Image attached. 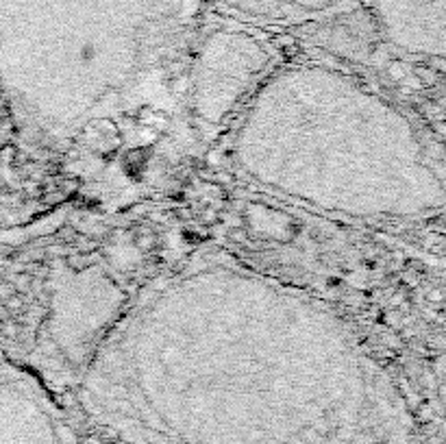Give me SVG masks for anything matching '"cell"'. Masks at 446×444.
Listing matches in <instances>:
<instances>
[{"label":"cell","instance_id":"cell-4","mask_svg":"<svg viewBox=\"0 0 446 444\" xmlns=\"http://www.w3.org/2000/svg\"><path fill=\"white\" fill-rule=\"evenodd\" d=\"M381 35L412 57L444 54L446 0H370Z\"/></svg>","mask_w":446,"mask_h":444},{"label":"cell","instance_id":"cell-3","mask_svg":"<svg viewBox=\"0 0 446 444\" xmlns=\"http://www.w3.org/2000/svg\"><path fill=\"white\" fill-rule=\"evenodd\" d=\"M225 26L207 33L190 54L185 101L205 122L229 116L242 96L261 83L272 52L250 26Z\"/></svg>","mask_w":446,"mask_h":444},{"label":"cell","instance_id":"cell-2","mask_svg":"<svg viewBox=\"0 0 446 444\" xmlns=\"http://www.w3.org/2000/svg\"><path fill=\"white\" fill-rule=\"evenodd\" d=\"M196 0H0V52L37 74H114L124 103L187 70Z\"/></svg>","mask_w":446,"mask_h":444},{"label":"cell","instance_id":"cell-1","mask_svg":"<svg viewBox=\"0 0 446 444\" xmlns=\"http://www.w3.org/2000/svg\"><path fill=\"white\" fill-rule=\"evenodd\" d=\"M261 83L263 92L292 111V120L259 96L250 105L287 122L294 152L290 161L248 172V181L278 199L351 218L416 220L442 210V165L431 157V144L409 116L361 81L331 72L333 103L325 105V116L310 105V118L268 79Z\"/></svg>","mask_w":446,"mask_h":444},{"label":"cell","instance_id":"cell-5","mask_svg":"<svg viewBox=\"0 0 446 444\" xmlns=\"http://www.w3.org/2000/svg\"><path fill=\"white\" fill-rule=\"evenodd\" d=\"M355 0H214L227 18L244 26H294L331 18Z\"/></svg>","mask_w":446,"mask_h":444}]
</instances>
